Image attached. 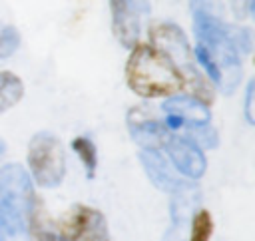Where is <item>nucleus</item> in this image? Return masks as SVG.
Instances as JSON below:
<instances>
[{
  "label": "nucleus",
  "instance_id": "5701e85b",
  "mask_svg": "<svg viewBox=\"0 0 255 241\" xmlns=\"http://www.w3.org/2000/svg\"><path fill=\"white\" fill-rule=\"evenodd\" d=\"M249 10H251V14L255 18V0H249Z\"/></svg>",
  "mask_w": 255,
  "mask_h": 241
},
{
  "label": "nucleus",
  "instance_id": "f8f14e48",
  "mask_svg": "<svg viewBox=\"0 0 255 241\" xmlns=\"http://www.w3.org/2000/svg\"><path fill=\"white\" fill-rule=\"evenodd\" d=\"M24 98V82L14 72H0V114L12 110Z\"/></svg>",
  "mask_w": 255,
  "mask_h": 241
},
{
  "label": "nucleus",
  "instance_id": "dca6fc26",
  "mask_svg": "<svg viewBox=\"0 0 255 241\" xmlns=\"http://www.w3.org/2000/svg\"><path fill=\"white\" fill-rule=\"evenodd\" d=\"M191 235H189V241H209L211 237V231H213V219H211V213L201 209L197 213H193L191 217Z\"/></svg>",
  "mask_w": 255,
  "mask_h": 241
},
{
  "label": "nucleus",
  "instance_id": "7ed1b4c3",
  "mask_svg": "<svg viewBox=\"0 0 255 241\" xmlns=\"http://www.w3.org/2000/svg\"><path fill=\"white\" fill-rule=\"evenodd\" d=\"M26 171L36 187L54 189L66 177V151L60 137L52 131H36L28 141Z\"/></svg>",
  "mask_w": 255,
  "mask_h": 241
},
{
  "label": "nucleus",
  "instance_id": "423d86ee",
  "mask_svg": "<svg viewBox=\"0 0 255 241\" xmlns=\"http://www.w3.org/2000/svg\"><path fill=\"white\" fill-rule=\"evenodd\" d=\"M149 44L163 52L179 70L191 66V44L187 42L185 32L177 24H153L149 28Z\"/></svg>",
  "mask_w": 255,
  "mask_h": 241
},
{
  "label": "nucleus",
  "instance_id": "a211bd4d",
  "mask_svg": "<svg viewBox=\"0 0 255 241\" xmlns=\"http://www.w3.org/2000/svg\"><path fill=\"white\" fill-rule=\"evenodd\" d=\"M191 16H207V18H223L221 0H189Z\"/></svg>",
  "mask_w": 255,
  "mask_h": 241
},
{
  "label": "nucleus",
  "instance_id": "6e6552de",
  "mask_svg": "<svg viewBox=\"0 0 255 241\" xmlns=\"http://www.w3.org/2000/svg\"><path fill=\"white\" fill-rule=\"evenodd\" d=\"M139 161H141L143 171L147 173L149 181L161 191L175 193L185 183L179 177V173L175 169H171V165L165 161V157L159 153V149H141Z\"/></svg>",
  "mask_w": 255,
  "mask_h": 241
},
{
  "label": "nucleus",
  "instance_id": "ddd939ff",
  "mask_svg": "<svg viewBox=\"0 0 255 241\" xmlns=\"http://www.w3.org/2000/svg\"><path fill=\"white\" fill-rule=\"evenodd\" d=\"M32 239L34 241H60L58 237V227L50 219L46 207L40 203V199L34 205L32 213Z\"/></svg>",
  "mask_w": 255,
  "mask_h": 241
},
{
  "label": "nucleus",
  "instance_id": "39448f33",
  "mask_svg": "<svg viewBox=\"0 0 255 241\" xmlns=\"http://www.w3.org/2000/svg\"><path fill=\"white\" fill-rule=\"evenodd\" d=\"M112 10V30L118 42L126 48H133L139 42L141 18L149 12L147 0H108Z\"/></svg>",
  "mask_w": 255,
  "mask_h": 241
},
{
  "label": "nucleus",
  "instance_id": "f3484780",
  "mask_svg": "<svg viewBox=\"0 0 255 241\" xmlns=\"http://www.w3.org/2000/svg\"><path fill=\"white\" fill-rule=\"evenodd\" d=\"M20 48V32L12 24L0 26V60L10 58Z\"/></svg>",
  "mask_w": 255,
  "mask_h": 241
},
{
  "label": "nucleus",
  "instance_id": "0eeeda50",
  "mask_svg": "<svg viewBox=\"0 0 255 241\" xmlns=\"http://www.w3.org/2000/svg\"><path fill=\"white\" fill-rule=\"evenodd\" d=\"M165 149H167L169 159L179 175H185L189 179H199L205 173V169H207L205 155L201 153V149L197 145H193L185 137L171 135L165 143Z\"/></svg>",
  "mask_w": 255,
  "mask_h": 241
},
{
  "label": "nucleus",
  "instance_id": "f257e3e1",
  "mask_svg": "<svg viewBox=\"0 0 255 241\" xmlns=\"http://www.w3.org/2000/svg\"><path fill=\"white\" fill-rule=\"evenodd\" d=\"M36 185L22 163L0 165V241H34L32 213Z\"/></svg>",
  "mask_w": 255,
  "mask_h": 241
},
{
  "label": "nucleus",
  "instance_id": "4be33fe9",
  "mask_svg": "<svg viewBox=\"0 0 255 241\" xmlns=\"http://www.w3.org/2000/svg\"><path fill=\"white\" fill-rule=\"evenodd\" d=\"M4 153H6V141L0 137V159L4 157Z\"/></svg>",
  "mask_w": 255,
  "mask_h": 241
},
{
  "label": "nucleus",
  "instance_id": "6ab92c4d",
  "mask_svg": "<svg viewBox=\"0 0 255 241\" xmlns=\"http://www.w3.org/2000/svg\"><path fill=\"white\" fill-rule=\"evenodd\" d=\"M227 36L235 48L237 54H247L253 46V38H251V32L245 30V28H229L227 26Z\"/></svg>",
  "mask_w": 255,
  "mask_h": 241
},
{
  "label": "nucleus",
  "instance_id": "4468645a",
  "mask_svg": "<svg viewBox=\"0 0 255 241\" xmlns=\"http://www.w3.org/2000/svg\"><path fill=\"white\" fill-rule=\"evenodd\" d=\"M72 149L78 155V159L82 161V165L86 169V175L94 177L96 169H98V149H96V143L88 135H76L72 139Z\"/></svg>",
  "mask_w": 255,
  "mask_h": 241
},
{
  "label": "nucleus",
  "instance_id": "20e7f679",
  "mask_svg": "<svg viewBox=\"0 0 255 241\" xmlns=\"http://www.w3.org/2000/svg\"><path fill=\"white\" fill-rule=\"evenodd\" d=\"M60 241H110L108 221L102 211L88 205H74L58 227Z\"/></svg>",
  "mask_w": 255,
  "mask_h": 241
},
{
  "label": "nucleus",
  "instance_id": "412c9836",
  "mask_svg": "<svg viewBox=\"0 0 255 241\" xmlns=\"http://www.w3.org/2000/svg\"><path fill=\"white\" fill-rule=\"evenodd\" d=\"M231 8L237 18H245L249 10V0H231Z\"/></svg>",
  "mask_w": 255,
  "mask_h": 241
},
{
  "label": "nucleus",
  "instance_id": "aec40b11",
  "mask_svg": "<svg viewBox=\"0 0 255 241\" xmlns=\"http://www.w3.org/2000/svg\"><path fill=\"white\" fill-rule=\"evenodd\" d=\"M245 118H247L249 123L255 125V78L247 86V94H245Z\"/></svg>",
  "mask_w": 255,
  "mask_h": 241
},
{
  "label": "nucleus",
  "instance_id": "9d476101",
  "mask_svg": "<svg viewBox=\"0 0 255 241\" xmlns=\"http://www.w3.org/2000/svg\"><path fill=\"white\" fill-rule=\"evenodd\" d=\"M163 112H165V116L177 118L179 121H185L189 125L191 123H209V120H211L209 108L191 96H169L163 102Z\"/></svg>",
  "mask_w": 255,
  "mask_h": 241
},
{
  "label": "nucleus",
  "instance_id": "1a4fd4ad",
  "mask_svg": "<svg viewBox=\"0 0 255 241\" xmlns=\"http://www.w3.org/2000/svg\"><path fill=\"white\" fill-rule=\"evenodd\" d=\"M128 127L129 133L133 137V141H137L143 149H161L165 147L169 135V127L161 121L155 120H145V118H137L133 110H129L128 114Z\"/></svg>",
  "mask_w": 255,
  "mask_h": 241
},
{
  "label": "nucleus",
  "instance_id": "9b49d317",
  "mask_svg": "<svg viewBox=\"0 0 255 241\" xmlns=\"http://www.w3.org/2000/svg\"><path fill=\"white\" fill-rule=\"evenodd\" d=\"M171 195H173V201H171V217H173V223L175 225H185L187 221H191V217L195 213V207L199 203V189H197V185L185 181Z\"/></svg>",
  "mask_w": 255,
  "mask_h": 241
},
{
  "label": "nucleus",
  "instance_id": "2eb2a0df",
  "mask_svg": "<svg viewBox=\"0 0 255 241\" xmlns=\"http://www.w3.org/2000/svg\"><path fill=\"white\" fill-rule=\"evenodd\" d=\"M185 139L199 149H213L219 145V135L211 123H191L185 129Z\"/></svg>",
  "mask_w": 255,
  "mask_h": 241
},
{
  "label": "nucleus",
  "instance_id": "f03ea898",
  "mask_svg": "<svg viewBox=\"0 0 255 241\" xmlns=\"http://www.w3.org/2000/svg\"><path fill=\"white\" fill-rule=\"evenodd\" d=\"M126 84L141 98H163L183 90V76L163 52L137 42L126 62Z\"/></svg>",
  "mask_w": 255,
  "mask_h": 241
},
{
  "label": "nucleus",
  "instance_id": "b1692460",
  "mask_svg": "<svg viewBox=\"0 0 255 241\" xmlns=\"http://www.w3.org/2000/svg\"><path fill=\"white\" fill-rule=\"evenodd\" d=\"M253 64H255V58H253Z\"/></svg>",
  "mask_w": 255,
  "mask_h": 241
}]
</instances>
